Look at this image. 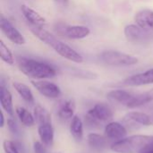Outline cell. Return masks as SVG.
<instances>
[{
    "instance_id": "obj_1",
    "label": "cell",
    "mask_w": 153,
    "mask_h": 153,
    "mask_svg": "<svg viewBox=\"0 0 153 153\" xmlns=\"http://www.w3.org/2000/svg\"><path fill=\"white\" fill-rule=\"evenodd\" d=\"M30 30L36 38L53 48L62 57L77 64H81L83 62V57L81 54H79L67 44L59 40L56 36H54L45 29L30 25Z\"/></svg>"
},
{
    "instance_id": "obj_2",
    "label": "cell",
    "mask_w": 153,
    "mask_h": 153,
    "mask_svg": "<svg viewBox=\"0 0 153 153\" xmlns=\"http://www.w3.org/2000/svg\"><path fill=\"white\" fill-rule=\"evenodd\" d=\"M17 65L23 74L32 79H48L56 74V70L52 65L32 58L21 56L17 59Z\"/></svg>"
},
{
    "instance_id": "obj_3",
    "label": "cell",
    "mask_w": 153,
    "mask_h": 153,
    "mask_svg": "<svg viewBox=\"0 0 153 153\" xmlns=\"http://www.w3.org/2000/svg\"><path fill=\"white\" fill-rule=\"evenodd\" d=\"M152 142L153 136L151 135H132L114 142L110 149L117 153H138Z\"/></svg>"
},
{
    "instance_id": "obj_4",
    "label": "cell",
    "mask_w": 153,
    "mask_h": 153,
    "mask_svg": "<svg viewBox=\"0 0 153 153\" xmlns=\"http://www.w3.org/2000/svg\"><path fill=\"white\" fill-rule=\"evenodd\" d=\"M99 56L102 63L112 66H130L139 61L136 56L117 50H104Z\"/></svg>"
},
{
    "instance_id": "obj_5",
    "label": "cell",
    "mask_w": 153,
    "mask_h": 153,
    "mask_svg": "<svg viewBox=\"0 0 153 153\" xmlns=\"http://www.w3.org/2000/svg\"><path fill=\"white\" fill-rule=\"evenodd\" d=\"M56 32L62 36L71 39H81L88 37L91 30L88 27L82 25H67L64 22H56L55 24Z\"/></svg>"
},
{
    "instance_id": "obj_6",
    "label": "cell",
    "mask_w": 153,
    "mask_h": 153,
    "mask_svg": "<svg viewBox=\"0 0 153 153\" xmlns=\"http://www.w3.org/2000/svg\"><path fill=\"white\" fill-rule=\"evenodd\" d=\"M124 33L128 41L135 44L148 43L153 40V32L139 27L137 24H129L126 26Z\"/></svg>"
},
{
    "instance_id": "obj_7",
    "label": "cell",
    "mask_w": 153,
    "mask_h": 153,
    "mask_svg": "<svg viewBox=\"0 0 153 153\" xmlns=\"http://www.w3.org/2000/svg\"><path fill=\"white\" fill-rule=\"evenodd\" d=\"M0 29L4 36L13 43L16 45H24L26 43V39L23 35L7 18L4 16V14H0Z\"/></svg>"
},
{
    "instance_id": "obj_8",
    "label": "cell",
    "mask_w": 153,
    "mask_h": 153,
    "mask_svg": "<svg viewBox=\"0 0 153 153\" xmlns=\"http://www.w3.org/2000/svg\"><path fill=\"white\" fill-rule=\"evenodd\" d=\"M31 84L36 88V90L43 96L48 99H57L61 96L60 88L54 82L46 81V80H39V81H31Z\"/></svg>"
},
{
    "instance_id": "obj_9",
    "label": "cell",
    "mask_w": 153,
    "mask_h": 153,
    "mask_svg": "<svg viewBox=\"0 0 153 153\" xmlns=\"http://www.w3.org/2000/svg\"><path fill=\"white\" fill-rule=\"evenodd\" d=\"M86 116L100 123L111 121L113 119L114 114L111 108L108 105L105 103H98L88 111Z\"/></svg>"
},
{
    "instance_id": "obj_10",
    "label": "cell",
    "mask_w": 153,
    "mask_h": 153,
    "mask_svg": "<svg viewBox=\"0 0 153 153\" xmlns=\"http://www.w3.org/2000/svg\"><path fill=\"white\" fill-rule=\"evenodd\" d=\"M122 84L125 86H143L153 84V68L127 77L122 82Z\"/></svg>"
},
{
    "instance_id": "obj_11",
    "label": "cell",
    "mask_w": 153,
    "mask_h": 153,
    "mask_svg": "<svg viewBox=\"0 0 153 153\" xmlns=\"http://www.w3.org/2000/svg\"><path fill=\"white\" fill-rule=\"evenodd\" d=\"M127 130L118 122H109L105 126V135L108 139L115 142L126 137Z\"/></svg>"
},
{
    "instance_id": "obj_12",
    "label": "cell",
    "mask_w": 153,
    "mask_h": 153,
    "mask_svg": "<svg viewBox=\"0 0 153 153\" xmlns=\"http://www.w3.org/2000/svg\"><path fill=\"white\" fill-rule=\"evenodd\" d=\"M21 11L22 13V15L26 19V21L29 22L30 25L44 28L45 25L47 24L46 19L42 15H40L38 12H36L32 8L29 7L28 5L22 4L21 5Z\"/></svg>"
},
{
    "instance_id": "obj_13",
    "label": "cell",
    "mask_w": 153,
    "mask_h": 153,
    "mask_svg": "<svg viewBox=\"0 0 153 153\" xmlns=\"http://www.w3.org/2000/svg\"><path fill=\"white\" fill-rule=\"evenodd\" d=\"M135 23L147 30L153 32V11L145 8L138 11L134 15Z\"/></svg>"
},
{
    "instance_id": "obj_14",
    "label": "cell",
    "mask_w": 153,
    "mask_h": 153,
    "mask_svg": "<svg viewBox=\"0 0 153 153\" xmlns=\"http://www.w3.org/2000/svg\"><path fill=\"white\" fill-rule=\"evenodd\" d=\"M152 101H153V89L143 93L134 94L131 100L126 104V107L129 108H135L146 105Z\"/></svg>"
},
{
    "instance_id": "obj_15",
    "label": "cell",
    "mask_w": 153,
    "mask_h": 153,
    "mask_svg": "<svg viewBox=\"0 0 153 153\" xmlns=\"http://www.w3.org/2000/svg\"><path fill=\"white\" fill-rule=\"evenodd\" d=\"M38 133L41 143L47 146L51 147L54 143V129L51 124H44L39 126Z\"/></svg>"
},
{
    "instance_id": "obj_16",
    "label": "cell",
    "mask_w": 153,
    "mask_h": 153,
    "mask_svg": "<svg viewBox=\"0 0 153 153\" xmlns=\"http://www.w3.org/2000/svg\"><path fill=\"white\" fill-rule=\"evenodd\" d=\"M0 103L3 109L11 117H13V97L9 90L6 89L3 84H1L0 86Z\"/></svg>"
},
{
    "instance_id": "obj_17",
    "label": "cell",
    "mask_w": 153,
    "mask_h": 153,
    "mask_svg": "<svg viewBox=\"0 0 153 153\" xmlns=\"http://www.w3.org/2000/svg\"><path fill=\"white\" fill-rule=\"evenodd\" d=\"M134 95V94H133L132 92H129L124 90H113L107 94V97L108 100L112 101L126 106V104L131 100Z\"/></svg>"
},
{
    "instance_id": "obj_18",
    "label": "cell",
    "mask_w": 153,
    "mask_h": 153,
    "mask_svg": "<svg viewBox=\"0 0 153 153\" xmlns=\"http://www.w3.org/2000/svg\"><path fill=\"white\" fill-rule=\"evenodd\" d=\"M88 144L95 151H102L108 147V138L98 134H90L87 137Z\"/></svg>"
},
{
    "instance_id": "obj_19",
    "label": "cell",
    "mask_w": 153,
    "mask_h": 153,
    "mask_svg": "<svg viewBox=\"0 0 153 153\" xmlns=\"http://www.w3.org/2000/svg\"><path fill=\"white\" fill-rule=\"evenodd\" d=\"M75 104L73 100H65L58 110V117L63 120H68L74 117Z\"/></svg>"
},
{
    "instance_id": "obj_20",
    "label": "cell",
    "mask_w": 153,
    "mask_h": 153,
    "mask_svg": "<svg viewBox=\"0 0 153 153\" xmlns=\"http://www.w3.org/2000/svg\"><path fill=\"white\" fill-rule=\"evenodd\" d=\"M70 133L76 141H82L83 138V123L80 117L74 116L70 124Z\"/></svg>"
},
{
    "instance_id": "obj_21",
    "label": "cell",
    "mask_w": 153,
    "mask_h": 153,
    "mask_svg": "<svg viewBox=\"0 0 153 153\" xmlns=\"http://www.w3.org/2000/svg\"><path fill=\"white\" fill-rule=\"evenodd\" d=\"M13 88L15 89V91L18 92V94L22 97V99L26 101L29 104H33L34 103V97L33 94L30 91V89L29 88V86H27L26 84L22 83V82H14L13 83Z\"/></svg>"
},
{
    "instance_id": "obj_22",
    "label": "cell",
    "mask_w": 153,
    "mask_h": 153,
    "mask_svg": "<svg viewBox=\"0 0 153 153\" xmlns=\"http://www.w3.org/2000/svg\"><path fill=\"white\" fill-rule=\"evenodd\" d=\"M125 120L128 121V122L136 123V124H139L142 126H151L150 116L143 112H137V111L129 112L126 116Z\"/></svg>"
},
{
    "instance_id": "obj_23",
    "label": "cell",
    "mask_w": 153,
    "mask_h": 153,
    "mask_svg": "<svg viewBox=\"0 0 153 153\" xmlns=\"http://www.w3.org/2000/svg\"><path fill=\"white\" fill-rule=\"evenodd\" d=\"M33 116L35 121L40 126L44 124H51V115L50 113L42 106L37 105L34 108Z\"/></svg>"
},
{
    "instance_id": "obj_24",
    "label": "cell",
    "mask_w": 153,
    "mask_h": 153,
    "mask_svg": "<svg viewBox=\"0 0 153 153\" xmlns=\"http://www.w3.org/2000/svg\"><path fill=\"white\" fill-rule=\"evenodd\" d=\"M15 112L22 125H24L25 126H29V127L34 126V124H35L34 116H32L25 108L17 107L15 108Z\"/></svg>"
},
{
    "instance_id": "obj_25",
    "label": "cell",
    "mask_w": 153,
    "mask_h": 153,
    "mask_svg": "<svg viewBox=\"0 0 153 153\" xmlns=\"http://www.w3.org/2000/svg\"><path fill=\"white\" fill-rule=\"evenodd\" d=\"M0 56L1 59L7 65H12L14 64V58L12 52L7 48V46L4 43L3 40H0Z\"/></svg>"
},
{
    "instance_id": "obj_26",
    "label": "cell",
    "mask_w": 153,
    "mask_h": 153,
    "mask_svg": "<svg viewBox=\"0 0 153 153\" xmlns=\"http://www.w3.org/2000/svg\"><path fill=\"white\" fill-rule=\"evenodd\" d=\"M3 148L5 153H19V151L16 147V145L14 144V143H13L12 141L9 140H5L3 143Z\"/></svg>"
},
{
    "instance_id": "obj_27",
    "label": "cell",
    "mask_w": 153,
    "mask_h": 153,
    "mask_svg": "<svg viewBox=\"0 0 153 153\" xmlns=\"http://www.w3.org/2000/svg\"><path fill=\"white\" fill-rule=\"evenodd\" d=\"M33 150L35 153H47L45 145L42 143L39 142H35L33 144Z\"/></svg>"
},
{
    "instance_id": "obj_28",
    "label": "cell",
    "mask_w": 153,
    "mask_h": 153,
    "mask_svg": "<svg viewBox=\"0 0 153 153\" xmlns=\"http://www.w3.org/2000/svg\"><path fill=\"white\" fill-rule=\"evenodd\" d=\"M7 126H8V129L10 130L11 133H13V134L18 133V126H17L16 122L13 119H12V118L8 119L7 120Z\"/></svg>"
},
{
    "instance_id": "obj_29",
    "label": "cell",
    "mask_w": 153,
    "mask_h": 153,
    "mask_svg": "<svg viewBox=\"0 0 153 153\" xmlns=\"http://www.w3.org/2000/svg\"><path fill=\"white\" fill-rule=\"evenodd\" d=\"M138 153H153V142L143 148Z\"/></svg>"
},
{
    "instance_id": "obj_30",
    "label": "cell",
    "mask_w": 153,
    "mask_h": 153,
    "mask_svg": "<svg viewBox=\"0 0 153 153\" xmlns=\"http://www.w3.org/2000/svg\"><path fill=\"white\" fill-rule=\"evenodd\" d=\"M4 125V117L3 112L1 111V113H0V126L3 127Z\"/></svg>"
},
{
    "instance_id": "obj_31",
    "label": "cell",
    "mask_w": 153,
    "mask_h": 153,
    "mask_svg": "<svg viewBox=\"0 0 153 153\" xmlns=\"http://www.w3.org/2000/svg\"><path fill=\"white\" fill-rule=\"evenodd\" d=\"M55 1L58 4H66L69 0H55Z\"/></svg>"
},
{
    "instance_id": "obj_32",
    "label": "cell",
    "mask_w": 153,
    "mask_h": 153,
    "mask_svg": "<svg viewBox=\"0 0 153 153\" xmlns=\"http://www.w3.org/2000/svg\"><path fill=\"white\" fill-rule=\"evenodd\" d=\"M150 118H151V126H153V114L150 116Z\"/></svg>"
}]
</instances>
